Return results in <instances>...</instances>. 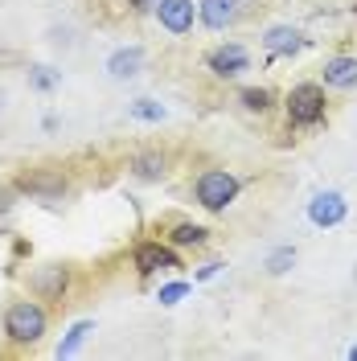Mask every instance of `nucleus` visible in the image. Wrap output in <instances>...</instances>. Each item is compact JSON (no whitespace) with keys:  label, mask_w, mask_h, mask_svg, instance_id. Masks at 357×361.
<instances>
[{"label":"nucleus","mask_w":357,"mask_h":361,"mask_svg":"<svg viewBox=\"0 0 357 361\" xmlns=\"http://www.w3.org/2000/svg\"><path fill=\"white\" fill-rule=\"evenodd\" d=\"M4 333L13 341H21V345H33V341H42V333H45V312L33 300H17V304L4 312Z\"/></svg>","instance_id":"1"},{"label":"nucleus","mask_w":357,"mask_h":361,"mask_svg":"<svg viewBox=\"0 0 357 361\" xmlns=\"http://www.w3.org/2000/svg\"><path fill=\"white\" fill-rule=\"evenodd\" d=\"M288 119L296 128H313L325 119V90L316 87V82H300V87H291L288 94Z\"/></svg>","instance_id":"2"},{"label":"nucleus","mask_w":357,"mask_h":361,"mask_svg":"<svg viewBox=\"0 0 357 361\" xmlns=\"http://www.w3.org/2000/svg\"><path fill=\"white\" fill-rule=\"evenodd\" d=\"M234 197H238V180L230 177L226 169H205L198 177V202L205 209H226Z\"/></svg>","instance_id":"3"},{"label":"nucleus","mask_w":357,"mask_h":361,"mask_svg":"<svg viewBox=\"0 0 357 361\" xmlns=\"http://www.w3.org/2000/svg\"><path fill=\"white\" fill-rule=\"evenodd\" d=\"M157 17H160V25H164L173 37H181V33L193 29V0H160Z\"/></svg>","instance_id":"4"},{"label":"nucleus","mask_w":357,"mask_h":361,"mask_svg":"<svg viewBox=\"0 0 357 361\" xmlns=\"http://www.w3.org/2000/svg\"><path fill=\"white\" fill-rule=\"evenodd\" d=\"M345 214H349V205H345V197L341 193H316L313 205H308V218H313V226H337L345 222Z\"/></svg>","instance_id":"5"},{"label":"nucleus","mask_w":357,"mask_h":361,"mask_svg":"<svg viewBox=\"0 0 357 361\" xmlns=\"http://www.w3.org/2000/svg\"><path fill=\"white\" fill-rule=\"evenodd\" d=\"M66 283H70V275H66V267H58V263H49V267H37L33 275H29V288L42 295V300H62Z\"/></svg>","instance_id":"6"},{"label":"nucleus","mask_w":357,"mask_h":361,"mask_svg":"<svg viewBox=\"0 0 357 361\" xmlns=\"http://www.w3.org/2000/svg\"><path fill=\"white\" fill-rule=\"evenodd\" d=\"M246 66H250V58H246L243 45H222V49L210 54V70H214L218 78H238Z\"/></svg>","instance_id":"7"},{"label":"nucleus","mask_w":357,"mask_h":361,"mask_svg":"<svg viewBox=\"0 0 357 361\" xmlns=\"http://www.w3.org/2000/svg\"><path fill=\"white\" fill-rule=\"evenodd\" d=\"M135 267L144 271V275L169 271V267H177V255L169 247H160V243H140V247H135Z\"/></svg>","instance_id":"8"},{"label":"nucleus","mask_w":357,"mask_h":361,"mask_svg":"<svg viewBox=\"0 0 357 361\" xmlns=\"http://www.w3.org/2000/svg\"><path fill=\"white\" fill-rule=\"evenodd\" d=\"M263 45H267L271 58H279V54H296L300 49V33L291 29V25H275V29H267V37H263Z\"/></svg>","instance_id":"9"},{"label":"nucleus","mask_w":357,"mask_h":361,"mask_svg":"<svg viewBox=\"0 0 357 361\" xmlns=\"http://www.w3.org/2000/svg\"><path fill=\"white\" fill-rule=\"evenodd\" d=\"M325 82L329 87H357V58H329L325 62Z\"/></svg>","instance_id":"10"},{"label":"nucleus","mask_w":357,"mask_h":361,"mask_svg":"<svg viewBox=\"0 0 357 361\" xmlns=\"http://www.w3.org/2000/svg\"><path fill=\"white\" fill-rule=\"evenodd\" d=\"M238 13V0H201V21L210 29H226Z\"/></svg>","instance_id":"11"},{"label":"nucleus","mask_w":357,"mask_h":361,"mask_svg":"<svg viewBox=\"0 0 357 361\" xmlns=\"http://www.w3.org/2000/svg\"><path fill=\"white\" fill-rule=\"evenodd\" d=\"M140 62H144V49L128 45V49H115L111 58H107V70H111L115 78H132V74H140Z\"/></svg>","instance_id":"12"},{"label":"nucleus","mask_w":357,"mask_h":361,"mask_svg":"<svg viewBox=\"0 0 357 361\" xmlns=\"http://www.w3.org/2000/svg\"><path fill=\"white\" fill-rule=\"evenodd\" d=\"M21 189L25 193H37V197H62L66 193V180L45 177V173H29V177H21Z\"/></svg>","instance_id":"13"},{"label":"nucleus","mask_w":357,"mask_h":361,"mask_svg":"<svg viewBox=\"0 0 357 361\" xmlns=\"http://www.w3.org/2000/svg\"><path fill=\"white\" fill-rule=\"evenodd\" d=\"M177 247H201L205 243V226H193V222H177L173 226V234H169Z\"/></svg>","instance_id":"14"},{"label":"nucleus","mask_w":357,"mask_h":361,"mask_svg":"<svg viewBox=\"0 0 357 361\" xmlns=\"http://www.w3.org/2000/svg\"><path fill=\"white\" fill-rule=\"evenodd\" d=\"M132 169H135V177L157 180V177H164V157H157V152H148V157H135Z\"/></svg>","instance_id":"15"},{"label":"nucleus","mask_w":357,"mask_h":361,"mask_svg":"<svg viewBox=\"0 0 357 361\" xmlns=\"http://www.w3.org/2000/svg\"><path fill=\"white\" fill-rule=\"evenodd\" d=\"M90 329H95L90 320H78V324H74V329L66 333V341L58 345V357H70V353H78V345L87 341V333H90Z\"/></svg>","instance_id":"16"},{"label":"nucleus","mask_w":357,"mask_h":361,"mask_svg":"<svg viewBox=\"0 0 357 361\" xmlns=\"http://www.w3.org/2000/svg\"><path fill=\"white\" fill-rule=\"evenodd\" d=\"M128 111L135 115V119H148V123H157V119H164V107L160 103H152V99H135Z\"/></svg>","instance_id":"17"},{"label":"nucleus","mask_w":357,"mask_h":361,"mask_svg":"<svg viewBox=\"0 0 357 361\" xmlns=\"http://www.w3.org/2000/svg\"><path fill=\"white\" fill-rule=\"evenodd\" d=\"M267 103H271V94L263 87H246L243 90V107L246 111H267Z\"/></svg>","instance_id":"18"},{"label":"nucleus","mask_w":357,"mask_h":361,"mask_svg":"<svg viewBox=\"0 0 357 361\" xmlns=\"http://www.w3.org/2000/svg\"><path fill=\"white\" fill-rule=\"evenodd\" d=\"M291 263H296V247H279V250L267 259V271H271V275H284Z\"/></svg>","instance_id":"19"},{"label":"nucleus","mask_w":357,"mask_h":361,"mask_svg":"<svg viewBox=\"0 0 357 361\" xmlns=\"http://www.w3.org/2000/svg\"><path fill=\"white\" fill-rule=\"evenodd\" d=\"M185 295H189V283H169V288H160L157 300L164 304V308H173V304H181Z\"/></svg>","instance_id":"20"},{"label":"nucleus","mask_w":357,"mask_h":361,"mask_svg":"<svg viewBox=\"0 0 357 361\" xmlns=\"http://www.w3.org/2000/svg\"><path fill=\"white\" fill-rule=\"evenodd\" d=\"M54 82H58V78H54V70H49V66H37V70H33V87H37V90H49Z\"/></svg>","instance_id":"21"},{"label":"nucleus","mask_w":357,"mask_h":361,"mask_svg":"<svg viewBox=\"0 0 357 361\" xmlns=\"http://www.w3.org/2000/svg\"><path fill=\"white\" fill-rule=\"evenodd\" d=\"M160 0H132V8L135 13H148V8H157Z\"/></svg>","instance_id":"22"},{"label":"nucleus","mask_w":357,"mask_h":361,"mask_svg":"<svg viewBox=\"0 0 357 361\" xmlns=\"http://www.w3.org/2000/svg\"><path fill=\"white\" fill-rule=\"evenodd\" d=\"M218 267H222V263H205V267L198 271V279H210V275H218Z\"/></svg>","instance_id":"23"},{"label":"nucleus","mask_w":357,"mask_h":361,"mask_svg":"<svg viewBox=\"0 0 357 361\" xmlns=\"http://www.w3.org/2000/svg\"><path fill=\"white\" fill-rule=\"evenodd\" d=\"M8 205H13V193H8V189H0V214H8Z\"/></svg>","instance_id":"24"}]
</instances>
